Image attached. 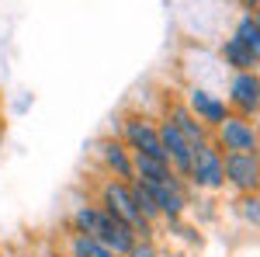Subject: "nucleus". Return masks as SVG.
<instances>
[{
	"label": "nucleus",
	"instance_id": "1",
	"mask_svg": "<svg viewBox=\"0 0 260 257\" xmlns=\"http://www.w3.org/2000/svg\"><path fill=\"white\" fill-rule=\"evenodd\" d=\"M70 233H83V237L98 240L101 247H108L115 257H125L136 247V230H128L125 222H118L115 216H108L98 202H80L70 212Z\"/></svg>",
	"mask_w": 260,
	"mask_h": 257
},
{
	"label": "nucleus",
	"instance_id": "2",
	"mask_svg": "<svg viewBox=\"0 0 260 257\" xmlns=\"http://www.w3.org/2000/svg\"><path fill=\"white\" fill-rule=\"evenodd\" d=\"M98 205L108 212V216H115L118 222H125L128 230H136L139 240H153V230H156V226L142 222L139 209H136V195H132V181L104 178L98 184Z\"/></svg>",
	"mask_w": 260,
	"mask_h": 257
},
{
	"label": "nucleus",
	"instance_id": "3",
	"mask_svg": "<svg viewBox=\"0 0 260 257\" xmlns=\"http://www.w3.org/2000/svg\"><path fill=\"white\" fill-rule=\"evenodd\" d=\"M115 136L128 146V153L132 157H153V160H167L160 146V129H156V115H146L139 108H132V111H125L118 122H115Z\"/></svg>",
	"mask_w": 260,
	"mask_h": 257
},
{
	"label": "nucleus",
	"instance_id": "4",
	"mask_svg": "<svg viewBox=\"0 0 260 257\" xmlns=\"http://www.w3.org/2000/svg\"><path fill=\"white\" fill-rule=\"evenodd\" d=\"M222 98L229 104L233 115L250 119L260 125V73L257 70H243V73H229L222 83Z\"/></svg>",
	"mask_w": 260,
	"mask_h": 257
},
{
	"label": "nucleus",
	"instance_id": "5",
	"mask_svg": "<svg viewBox=\"0 0 260 257\" xmlns=\"http://www.w3.org/2000/svg\"><path fill=\"white\" fill-rule=\"evenodd\" d=\"M187 188L191 191H205V195H215L225 188V170H222V153L212 146V139L208 142H201L194 146V153H191V167H187Z\"/></svg>",
	"mask_w": 260,
	"mask_h": 257
},
{
	"label": "nucleus",
	"instance_id": "6",
	"mask_svg": "<svg viewBox=\"0 0 260 257\" xmlns=\"http://www.w3.org/2000/svg\"><path fill=\"white\" fill-rule=\"evenodd\" d=\"M212 146L222 157H229V153H260V125L250 119H240V115H229L212 132Z\"/></svg>",
	"mask_w": 260,
	"mask_h": 257
},
{
	"label": "nucleus",
	"instance_id": "7",
	"mask_svg": "<svg viewBox=\"0 0 260 257\" xmlns=\"http://www.w3.org/2000/svg\"><path fill=\"white\" fill-rule=\"evenodd\" d=\"M180 101H184V108H187V111H191V115H194L208 132H215L222 122L233 115V111H229V104H225V98H222V91H215V87L187 83Z\"/></svg>",
	"mask_w": 260,
	"mask_h": 257
},
{
	"label": "nucleus",
	"instance_id": "8",
	"mask_svg": "<svg viewBox=\"0 0 260 257\" xmlns=\"http://www.w3.org/2000/svg\"><path fill=\"white\" fill-rule=\"evenodd\" d=\"M225 188L240 195H260V153H229L222 157Z\"/></svg>",
	"mask_w": 260,
	"mask_h": 257
},
{
	"label": "nucleus",
	"instance_id": "9",
	"mask_svg": "<svg viewBox=\"0 0 260 257\" xmlns=\"http://www.w3.org/2000/svg\"><path fill=\"white\" fill-rule=\"evenodd\" d=\"M94 157H98L104 178H115V181H136V167H132V153L128 146L121 142L115 132L111 136H101L94 142Z\"/></svg>",
	"mask_w": 260,
	"mask_h": 257
},
{
	"label": "nucleus",
	"instance_id": "10",
	"mask_svg": "<svg viewBox=\"0 0 260 257\" xmlns=\"http://www.w3.org/2000/svg\"><path fill=\"white\" fill-rule=\"evenodd\" d=\"M146 188L156 198L163 222H177V219H184V212L191 209V188H187L184 178H170L167 184H146Z\"/></svg>",
	"mask_w": 260,
	"mask_h": 257
},
{
	"label": "nucleus",
	"instance_id": "11",
	"mask_svg": "<svg viewBox=\"0 0 260 257\" xmlns=\"http://www.w3.org/2000/svg\"><path fill=\"white\" fill-rule=\"evenodd\" d=\"M156 119H167L180 136L191 142V146H201V142H208V139H212V132H208V129H205V125H201V122L184 108V101H180V98H167V101H163V111L156 115Z\"/></svg>",
	"mask_w": 260,
	"mask_h": 257
},
{
	"label": "nucleus",
	"instance_id": "12",
	"mask_svg": "<svg viewBox=\"0 0 260 257\" xmlns=\"http://www.w3.org/2000/svg\"><path fill=\"white\" fill-rule=\"evenodd\" d=\"M132 167H136V181L142 184H167L170 178H177L170 170L167 160H153V157H132Z\"/></svg>",
	"mask_w": 260,
	"mask_h": 257
},
{
	"label": "nucleus",
	"instance_id": "13",
	"mask_svg": "<svg viewBox=\"0 0 260 257\" xmlns=\"http://www.w3.org/2000/svg\"><path fill=\"white\" fill-rule=\"evenodd\" d=\"M229 35H233V39L240 42L243 49H246V52L260 63V28H257V21L250 18V14H240V18H236V24L229 28Z\"/></svg>",
	"mask_w": 260,
	"mask_h": 257
},
{
	"label": "nucleus",
	"instance_id": "14",
	"mask_svg": "<svg viewBox=\"0 0 260 257\" xmlns=\"http://www.w3.org/2000/svg\"><path fill=\"white\" fill-rule=\"evenodd\" d=\"M132 195H136V209H139L142 222H149V226L163 222V216H160V205H156L153 191H149V188H146L142 181H132Z\"/></svg>",
	"mask_w": 260,
	"mask_h": 257
},
{
	"label": "nucleus",
	"instance_id": "15",
	"mask_svg": "<svg viewBox=\"0 0 260 257\" xmlns=\"http://www.w3.org/2000/svg\"><path fill=\"white\" fill-rule=\"evenodd\" d=\"M66 257H115L108 247H101L98 240L83 237V233H70L66 237Z\"/></svg>",
	"mask_w": 260,
	"mask_h": 257
},
{
	"label": "nucleus",
	"instance_id": "16",
	"mask_svg": "<svg viewBox=\"0 0 260 257\" xmlns=\"http://www.w3.org/2000/svg\"><path fill=\"white\" fill-rule=\"evenodd\" d=\"M236 216L243 226L260 230V195H240L236 198Z\"/></svg>",
	"mask_w": 260,
	"mask_h": 257
},
{
	"label": "nucleus",
	"instance_id": "17",
	"mask_svg": "<svg viewBox=\"0 0 260 257\" xmlns=\"http://www.w3.org/2000/svg\"><path fill=\"white\" fill-rule=\"evenodd\" d=\"M125 257H160V247H156L153 240H136V247Z\"/></svg>",
	"mask_w": 260,
	"mask_h": 257
},
{
	"label": "nucleus",
	"instance_id": "18",
	"mask_svg": "<svg viewBox=\"0 0 260 257\" xmlns=\"http://www.w3.org/2000/svg\"><path fill=\"white\" fill-rule=\"evenodd\" d=\"M236 7H240L243 14H250V18L260 14V0H236Z\"/></svg>",
	"mask_w": 260,
	"mask_h": 257
},
{
	"label": "nucleus",
	"instance_id": "19",
	"mask_svg": "<svg viewBox=\"0 0 260 257\" xmlns=\"http://www.w3.org/2000/svg\"><path fill=\"white\" fill-rule=\"evenodd\" d=\"M253 21H257V28H260V14H253Z\"/></svg>",
	"mask_w": 260,
	"mask_h": 257
},
{
	"label": "nucleus",
	"instance_id": "20",
	"mask_svg": "<svg viewBox=\"0 0 260 257\" xmlns=\"http://www.w3.org/2000/svg\"><path fill=\"white\" fill-rule=\"evenodd\" d=\"M257 73H260V66H257Z\"/></svg>",
	"mask_w": 260,
	"mask_h": 257
}]
</instances>
